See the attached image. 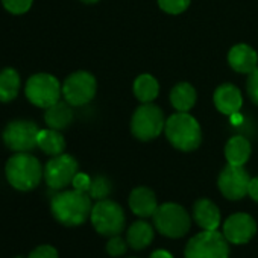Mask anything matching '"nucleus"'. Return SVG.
Returning a JSON list of instances; mask_svg holds the SVG:
<instances>
[{
	"label": "nucleus",
	"instance_id": "nucleus-1",
	"mask_svg": "<svg viewBox=\"0 0 258 258\" xmlns=\"http://www.w3.org/2000/svg\"><path fill=\"white\" fill-rule=\"evenodd\" d=\"M50 210L53 217L64 226H79L91 216V198L79 190L59 191L52 198Z\"/></svg>",
	"mask_w": 258,
	"mask_h": 258
},
{
	"label": "nucleus",
	"instance_id": "nucleus-2",
	"mask_svg": "<svg viewBox=\"0 0 258 258\" xmlns=\"http://www.w3.org/2000/svg\"><path fill=\"white\" fill-rule=\"evenodd\" d=\"M5 173L8 182L20 191L34 190L41 182L44 175L38 158L28 152H17L11 157L7 163Z\"/></svg>",
	"mask_w": 258,
	"mask_h": 258
},
{
	"label": "nucleus",
	"instance_id": "nucleus-3",
	"mask_svg": "<svg viewBox=\"0 0 258 258\" xmlns=\"http://www.w3.org/2000/svg\"><path fill=\"white\" fill-rule=\"evenodd\" d=\"M166 137L173 148L190 152L199 148L202 131L198 120L188 112H176L166 120Z\"/></svg>",
	"mask_w": 258,
	"mask_h": 258
},
{
	"label": "nucleus",
	"instance_id": "nucleus-4",
	"mask_svg": "<svg viewBox=\"0 0 258 258\" xmlns=\"http://www.w3.org/2000/svg\"><path fill=\"white\" fill-rule=\"evenodd\" d=\"M152 219L157 231L169 238L184 237L191 226V219L185 208L173 202L158 205Z\"/></svg>",
	"mask_w": 258,
	"mask_h": 258
},
{
	"label": "nucleus",
	"instance_id": "nucleus-5",
	"mask_svg": "<svg viewBox=\"0 0 258 258\" xmlns=\"http://www.w3.org/2000/svg\"><path fill=\"white\" fill-rule=\"evenodd\" d=\"M185 258H228L229 241L217 229L204 231L193 235L184 250Z\"/></svg>",
	"mask_w": 258,
	"mask_h": 258
},
{
	"label": "nucleus",
	"instance_id": "nucleus-6",
	"mask_svg": "<svg viewBox=\"0 0 258 258\" xmlns=\"http://www.w3.org/2000/svg\"><path fill=\"white\" fill-rule=\"evenodd\" d=\"M90 219L94 229L105 237L118 235L123 231L126 222L123 208L109 199L97 201V204L93 205Z\"/></svg>",
	"mask_w": 258,
	"mask_h": 258
},
{
	"label": "nucleus",
	"instance_id": "nucleus-7",
	"mask_svg": "<svg viewBox=\"0 0 258 258\" xmlns=\"http://www.w3.org/2000/svg\"><path fill=\"white\" fill-rule=\"evenodd\" d=\"M166 126L163 111L154 103H145L136 109L131 120L133 136L142 142L157 139Z\"/></svg>",
	"mask_w": 258,
	"mask_h": 258
},
{
	"label": "nucleus",
	"instance_id": "nucleus-8",
	"mask_svg": "<svg viewBox=\"0 0 258 258\" xmlns=\"http://www.w3.org/2000/svg\"><path fill=\"white\" fill-rule=\"evenodd\" d=\"M26 97L31 103L40 108H49L61 97L62 87L59 81L49 73H37L29 78L25 87Z\"/></svg>",
	"mask_w": 258,
	"mask_h": 258
},
{
	"label": "nucleus",
	"instance_id": "nucleus-9",
	"mask_svg": "<svg viewBox=\"0 0 258 258\" xmlns=\"http://www.w3.org/2000/svg\"><path fill=\"white\" fill-rule=\"evenodd\" d=\"M40 129L34 121L14 120L4 131L5 145L14 152H29L37 146Z\"/></svg>",
	"mask_w": 258,
	"mask_h": 258
},
{
	"label": "nucleus",
	"instance_id": "nucleus-10",
	"mask_svg": "<svg viewBox=\"0 0 258 258\" xmlns=\"http://www.w3.org/2000/svg\"><path fill=\"white\" fill-rule=\"evenodd\" d=\"M96 79L88 72H76L70 75L62 84V94L66 102L72 106H82L93 100L96 94Z\"/></svg>",
	"mask_w": 258,
	"mask_h": 258
},
{
	"label": "nucleus",
	"instance_id": "nucleus-11",
	"mask_svg": "<svg viewBox=\"0 0 258 258\" xmlns=\"http://www.w3.org/2000/svg\"><path fill=\"white\" fill-rule=\"evenodd\" d=\"M78 173V161L72 155H56L44 167V181L52 190H62L73 182Z\"/></svg>",
	"mask_w": 258,
	"mask_h": 258
},
{
	"label": "nucleus",
	"instance_id": "nucleus-12",
	"mask_svg": "<svg viewBox=\"0 0 258 258\" xmlns=\"http://www.w3.org/2000/svg\"><path fill=\"white\" fill-rule=\"evenodd\" d=\"M250 176L243 166L228 164L219 175L217 185L220 193L229 201H238L247 195Z\"/></svg>",
	"mask_w": 258,
	"mask_h": 258
},
{
	"label": "nucleus",
	"instance_id": "nucleus-13",
	"mask_svg": "<svg viewBox=\"0 0 258 258\" xmlns=\"http://www.w3.org/2000/svg\"><path fill=\"white\" fill-rule=\"evenodd\" d=\"M256 234V222L250 214L235 213L223 223V235L232 244H244Z\"/></svg>",
	"mask_w": 258,
	"mask_h": 258
},
{
	"label": "nucleus",
	"instance_id": "nucleus-14",
	"mask_svg": "<svg viewBox=\"0 0 258 258\" xmlns=\"http://www.w3.org/2000/svg\"><path fill=\"white\" fill-rule=\"evenodd\" d=\"M129 208H131V211L136 216L142 219L152 217L158 208V201L155 193L148 187L134 188L131 195H129Z\"/></svg>",
	"mask_w": 258,
	"mask_h": 258
},
{
	"label": "nucleus",
	"instance_id": "nucleus-15",
	"mask_svg": "<svg viewBox=\"0 0 258 258\" xmlns=\"http://www.w3.org/2000/svg\"><path fill=\"white\" fill-rule=\"evenodd\" d=\"M214 105L222 114L234 115L243 105L241 91L232 84H223L214 91Z\"/></svg>",
	"mask_w": 258,
	"mask_h": 258
},
{
	"label": "nucleus",
	"instance_id": "nucleus-16",
	"mask_svg": "<svg viewBox=\"0 0 258 258\" xmlns=\"http://www.w3.org/2000/svg\"><path fill=\"white\" fill-rule=\"evenodd\" d=\"M220 210L210 199H199L193 205V219L204 231H214L220 225Z\"/></svg>",
	"mask_w": 258,
	"mask_h": 258
},
{
	"label": "nucleus",
	"instance_id": "nucleus-17",
	"mask_svg": "<svg viewBox=\"0 0 258 258\" xmlns=\"http://www.w3.org/2000/svg\"><path fill=\"white\" fill-rule=\"evenodd\" d=\"M228 62L235 72L249 75L250 72H253L258 67V55L250 46L237 44L229 50Z\"/></svg>",
	"mask_w": 258,
	"mask_h": 258
},
{
	"label": "nucleus",
	"instance_id": "nucleus-18",
	"mask_svg": "<svg viewBox=\"0 0 258 258\" xmlns=\"http://www.w3.org/2000/svg\"><path fill=\"white\" fill-rule=\"evenodd\" d=\"M154 240V228L145 220H137L127 228L126 241L134 250L146 249Z\"/></svg>",
	"mask_w": 258,
	"mask_h": 258
},
{
	"label": "nucleus",
	"instance_id": "nucleus-19",
	"mask_svg": "<svg viewBox=\"0 0 258 258\" xmlns=\"http://www.w3.org/2000/svg\"><path fill=\"white\" fill-rule=\"evenodd\" d=\"M44 120L46 124L52 129H64L67 127L72 120H73V111L70 108L69 102H56L52 106L46 108V114H44Z\"/></svg>",
	"mask_w": 258,
	"mask_h": 258
},
{
	"label": "nucleus",
	"instance_id": "nucleus-20",
	"mask_svg": "<svg viewBox=\"0 0 258 258\" xmlns=\"http://www.w3.org/2000/svg\"><path fill=\"white\" fill-rule=\"evenodd\" d=\"M225 157H226L228 164L244 166L250 157L249 142L241 136H235V137L229 139V142L225 146Z\"/></svg>",
	"mask_w": 258,
	"mask_h": 258
},
{
	"label": "nucleus",
	"instance_id": "nucleus-21",
	"mask_svg": "<svg viewBox=\"0 0 258 258\" xmlns=\"http://www.w3.org/2000/svg\"><path fill=\"white\" fill-rule=\"evenodd\" d=\"M170 103L178 112L190 111L196 103V90L187 82L175 85L170 91Z\"/></svg>",
	"mask_w": 258,
	"mask_h": 258
},
{
	"label": "nucleus",
	"instance_id": "nucleus-22",
	"mask_svg": "<svg viewBox=\"0 0 258 258\" xmlns=\"http://www.w3.org/2000/svg\"><path fill=\"white\" fill-rule=\"evenodd\" d=\"M37 146L47 155L56 157L61 155L66 149V140L64 137L56 131V129H40Z\"/></svg>",
	"mask_w": 258,
	"mask_h": 258
},
{
	"label": "nucleus",
	"instance_id": "nucleus-23",
	"mask_svg": "<svg viewBox=\"0 0 258 258\" xmlns=\"http://www.w3.org/2000/svg\"><path fill=\"white\" fill-rule=\"evenodd\" d=\"M20 91V75L14 69L0 72V102H11Z\"/></svg>",
	"mask_w": 258,
	"mask_h": 258
},
{
	"label": "nucleus",
	"instance_id": "nucleus-24",
	"mask_svg": "<svg viewBox=\"0 0 258 258\" xmlns=\"http://www.w3.org/2000/svg\"><path fill=\"white\" fill-rule=\"evenodd\" d=\"M158 91H160L158 81L152 75H140L134 82V94L143 103H149L155 100Z\"/></svg>",
	"mask_w": 258,
	"mask_h": 258
},
{
	"label": "nucleus",
	"instance_id": "nucleus-25",
	"mask_svg": "<svg viewBox=\"0 0 258 258\" xmlns=\"http://www.w3.org/2000/svg\"><path fill=\"white\" fill-rule=\"evenodd\" d=\"M109 193H111V182L105 176H96L94 179H91V185L88 190V195L91 199L102 201V199H106Z\"/></svg>",
	"mask_w": 258,
	"mask_h": 258
},
{
	"label": "nucleus",
	"instance_id": "nucleus-26",
	"mask_svg": "<svg viewBox=\"0 0 258 258\" xmlns=\"http://www.w3.org/2000/svg\"><path fill=\"white\" fill-rule=\"evenodd\" d=\"M158 5L164 13L176 16L188 8L190 0H158Z\"/></svg>",
	"mask_w": 258,
	"mask_h": 258
},
{
	"label": "nucleus",
	"instance_id": "nucleus-27",
	"mask_svg": "<svg viewBox=\"0 0 258 258\" xmlns=\"http://www.w3.org/2000/svg\"><path fill=\"white\" fill-rule=\"evenodd\" d=\"M127 246H129L127 241L123 240V238L120 237V234H118V235H112V237H109V240L106 241V252H108V255H111V256H120V255H123V253L126 252Z\"/></svg>",
	"mask_w": 258,
	"mask_h": 258
},
{
	"label": "nucleus",
	"instance_id": "nucleus-28",
	"mask_svg": "<svg viewBox=\"0 0 258 258\" xmlns=\"http://www.w3.org/2000/svg\"><path fill=\"white\" fill-rule=\"evenodd\" d=\"M34 0H2L5 10L11 14H25L32 7Z\"/></svg>",
	"mask_w": 258,
	"mask_h": 258
},
{
	"label": "nucleus",
	"instance_id": "nucleus-29",
	"mask_svg": "<svg viewBox=\"0 0 258 258\" xmlns=\"http://www.w3.org/2000/svg\"><path fill=\"white\" fill-rule=\"evenodd\" d=\"M28 258H59L58 256V250L50 246V244H41L38 247H35Z\"/></svg>",
	"mask_w": 258,
	"mask_h": 258
},
{
	"label": "nucleus",
	"instance_id": "nucleus-30",
	"mask_svg": "<svg viewBox=\"0 0 258 258\" xmlns=\"http://www.w3.org/2000/svg\"><path fill=\"white\" fill-rule=\"evenodd\" d=\"M247 94L252 99L253 103L258 105V67L249 73L247 78Z\"/></svg>",
	"mask_w": 258,
	"mask_h": 258
},
{
	"label": "nucleus",
	"instance_id": "nucleus-31",
	"mask_svg": "<svg viewBox=\"0 0 258 258\" xmlns=\"http://www.w3.org/2000/svg\"><path fill=\"white\" fill-rule=\"evenodd\" d=\"M73 188L75 190H79V191H84V193H88L90 190V185H91V178L87 175V173H81L78 172L73 178V182H72Z\"/></svg>",
	"mask_w": 258,
	"mask_h": 258
},
{
	"label": "nucleus",
	"instance_id": "nucleus-32",
	"mask_svg": "<svg viewBox=\"0 0 258 258\" xmlns=\"http://www.w3.org/2000/svg\"><path fill=\"white\" fill-rule=\"evenodd\" d=\"M247 195L252 198V201H255L258 204V176L256 178H250L249 188H247Z\"/></svg>",
	"mask_w": 258,
	"mask_h": 258
},
{
	"label": "nucleus",
	"instance_id": "nucleus-33",
	"mask_svg": "<svg viewBox=\"0 0 258 258\" xmlns=\"http://www.w3.org/2000/svg\"><path fill=\"white\" fill-rule=\"evenodd\" d=\"M149 258H173V255L166 249H157L151 253Z\"/></svg>",
	"mask_w": 258,
	"mask_h": 258
},
{
	"label": "nucleus",
	"instance_id": "nucleus-34",
	"mask_svg": "<svg viewBox=\"0 0 258 258\" xmlns=\"http://www.w3.org/2000/svg\"><path fill=\"white\" fill-rule=\"evenodd\" d=\"M82 2H85V4H96V2H99V0H82Z\"/></svg>",
	"mask_w": 258,
	"mask_h": 258
},
{
	"label": "nucleus",
	"instance_id": "nucleus-35",
	"mask_svg": "<svg viewBox=\"0 0 258 258\" xmlns=\"http://www.w3.org/2000/svg\"><path fill=\"white\" fill-rule=\"evenodd\" d=\"M17 258H22V256H17Z\"/></svg>",
	"mask_w": 258,
	"mask_h": 258
}]
</instances>
